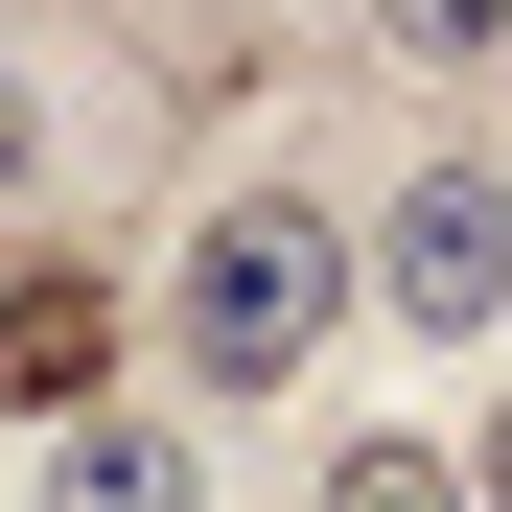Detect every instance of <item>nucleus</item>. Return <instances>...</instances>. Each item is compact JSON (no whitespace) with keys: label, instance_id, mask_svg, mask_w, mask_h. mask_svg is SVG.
Returning <instances> with one entry per match:
<instances>
[{"label":"nucleus","instance_id":"obj_4","mask_svg":"<svg viewBox=\"0 0 512 512\" xmlns=\"http://www.w3.org/2000/svg\"><path fill=\"white\" fill-rule=\"evenodd\" d=\"M24 512H210V419L187 396H94L24 443Z\"/></svg>","mask_w":512,"mask_h":512},{"label":"nucleus","instance_id":"obj_1","mask_svg":"<svg viewBox=\"0 0 512 512\" xmlns=\"http://www.w3.org/2000/svg\"><path fill=\"white\" fill-rule=\"evenodd\" d=\"M163 373H187V419H256V396H303L326 350H350V210L326 187H280V163H256V187H210L187 233H163Z\"/></svg>","mask_w":512,"mask_h":512},{"label":"nucleus","instance_id":"obj_5","mask_svg":"<svg viewBox=\"0 0 512 512\" xmlns=\"http://www.w3.org/2000/svg\"><path fill=\"white\" fill-rule=\"evenodd\" d=\"M303 512H466V466L419 443V419H373V443H326V489Z\"/></svg>","mask_w":512,"mask_h":512},{"label":"nucleus","instance_id":"obj_9","mask_svg":"<svg viewBox=\"0 0 512 512\" xmlns=\"http://www.w3.org/2000/svg\"><path fill=\"white\" fill-rule=\"evenodd\" d=\"M489 163H512V140H489Z\"/></svg>","mask_w":512,"mask_h":512},{"label":"nucleus","instance_id":"obj_2","mask_svg":"<svg viewBox=\"0 0 512 512\" xmlns=\"http://www.w3.org/2000/svg\"><path fill=\"white\" fill-rule=\"evenodd\" d=\"M350 326H419V350H489V326H512V163H489V140H419L396 187H373Z\"/></svg>","mask_w":512,"mask_h":512},{"label":"nucleus","instance_id":"obj_6","mask_svg":"<svg viewBox=\"0 0 512 512\" xmlns=\"http://www.w3.org/2000/svg\"><path fill=\"white\" fill-rule=\"evenodd\" d=\"M373 47H396V70H443V94H466V70H512V0H373Z\"/></svg>","mask_w":512,"mask_h":512},{"label":"nucleus","instance_id":"obj_7","mask_svg":"<svg viewBox=\"0 0 512 512\" xmlns=\"http://www.w3.org/2000/svg\"><path fill=\"white\" fill-rule=\"evenodd\" d=\"M47 140H70V117H47V70H24V47H0V210H24V187H47Z\"/></svg>","mask_w":512,"mask_h":512},{"label":"nucleus","instance_id":"obj_3","mask_svg":"<svg viewBox=\"0 0 512 512\" xmlns=\"http://www.w3.org/2000/svg\"><path fill=\"white\" fill-rule=\"evenodd\" d=\"M117 350H140V280H117V256H0V419H24V443L94 419Z\"/></svg>","mask_w":512,"mask_h":512},{"label":"nucleus","instance_id":"obj_8","mask_svg":"<svg viewBox=\"0 0 512 512\" xmlns=\"http://www.w3.org/2000/svg\"><path fill=\"white\" fill-rule=\"evenodd\" d=\"M443 466H466V512H512V396L466 419V443H443Z\"/></svg>","mask_w":512,"mask_h":512}]
</instances>
